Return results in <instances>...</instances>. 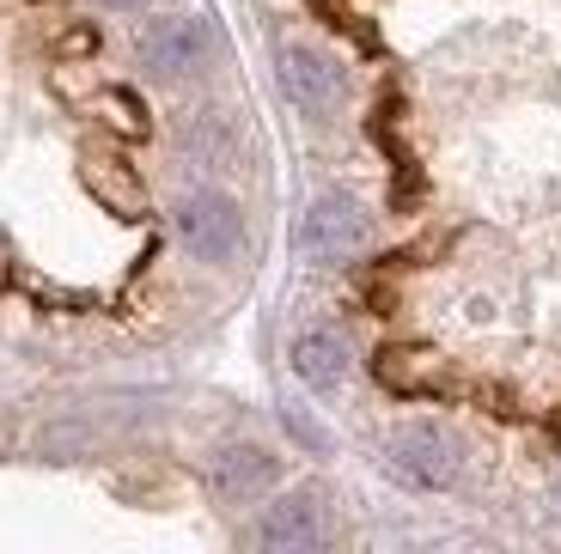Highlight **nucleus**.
I'll return each instance as SVG.
<instances>
[{"mask_svg": "<svg viewBox=\"0 0 561 554\" xmlns=\"http://www.w3.org/2000/svg\"><path fill=\"white\" fill-rule=\"evenodd\" d=\"M385 475L403 487H415V494H434V487H451L458 482V439L439 427H403L385 439Z\"/></svg>", "mask_w": 561, "mask_h": 554, "instance_id": "f257e3e1", "label": "nucleus"}, {"mask_svg": "<svg viewBox=\"0 0 561 554\" xmlns=\"http://www.w3.org/2000/svg\"><path fill=\"white\" fill-rule=\"evenodd\" d=\"M299 244H306L311 263H348L373 244V213L354 201V195H318L306 208V226H299Z\"/></svg>", "mask_w": 561, "mask_h": 554, "instance_id": "f03ea898", "label": "nucleus"}, {"mask_svg": "<svg viewBox=\"0 0 561 554\" xmlns=\"http://www.w3.org/2000/svg\"><path fill=\"white\" fill-rule=\"evenodd\" d=\"M280 92H287V104H294L299 116H311V123H330V116L342 111V92H348V80H342V68L323 56V49L294 43V49H280Z\"/></svg>", "mask_w": 561, "mask_h": 554, "instance_id": "7ed1b4c3", "label": "nucleus"}, {"mask_svg": "<svg viewBox=\"0 0 561 554\" xmlns=\"http://www.w3.org/2000/svg\"><path fill=\"white\" fill-rule=\"evenodd\" d=\"M178 232L183 244L196 250L202 263H232L244 244V220H239V201H226L220 189H196L178 201Z\"/></svg>", "mask_w": 561, "mask_h": 554, "instance_id": "20e7f679", "label": "nucleus"}, {"mask_svg": "<svg viewBox=\"0 0 561 554\" xmlns=\"http://www.w3.org/2000/svg\"><path fill=\"white\" fill-rule=\"evenodd\" d=\"M208 49H214L208 19H190V13L153 19V25L140 31V61H147L153 73H165V80H178V73H196L202 61H208Z\"/></svg>", "mask_w": 561, "mask_h": 554, "instance_id": "39448f33", "label": "nucleus"}, {"mask_svg": "<svg viewBox=\"0 0 561 554\" xmlns=\"http://www.w3.org/2000/svg\"><path fill=\"white\" fill-rule=\"evenodd\" d=\"M323 542H330V524H323L318 494H280L256 518V549H268V554H311Z\"/></svg>", "mask_w": 561, "mask_h": 554, "instance_id": "423d86ee", "label": "nucleus"}, {"mask_svg": "<svg viewBox=\"0 0 561 554\" xmlns=\"http://www.w3.org/2000/svg\"><path fill=\"white\" fill-rule=\"evenodd\" d=\"M287 360H294L299 384H311V390H342L354 378V347L336 330H299Z\"/></svg>", "mask_w": 561, "mask_h": 554, "instance_id": "0eeeda50", "label": "nucleus"}, {"mask_svg": "<svg viewBox=\"0 0 561 554\" xmlns=\"http://www.w3.org/2000/svg\"><path fill=\"white\" fill-rule=\"evenodd\" d=\"M268 482H275V458L256 445H226L214 458V494L226 506H251L256 494H268Z\"/></svg>", "mask_w": 561, "mask_h": 554, "instance_id": "6e6552de", "label": "nucleus"}, {"mask_svg": "<svg viewBox=\"0 0 561 554\" xmlns=\"http://www.w3.org/2000/svg\"><path fill=\"white\" fill-rule=\"evenodd\" d=\"M111 7H140V0H111Z\"/></svg>", "mask_w": 561, "mask_h": 554, "instance_id": "1a4fd4ad", "label": "nucleus"}]
</instances>
